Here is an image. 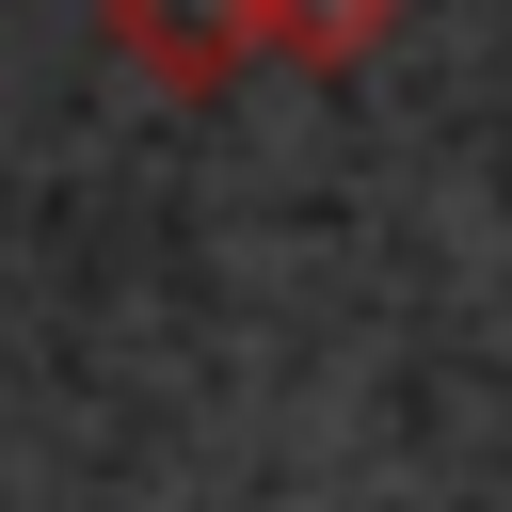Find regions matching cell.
<instances>
[{"label": "cell", "instance_id": "cell-1", "mask_svg": "<svg viewBox=\"0 0 512 512\" xmlns=\"http://www.w3.org/2000/svg\"><path fill=\"white\" fill-rule=\"evenodd\" d=\"M112 48L176 96H224L240 64H272V0H112Z\"/></svg>", "mask_w": 512, "mask_h": 512}, {"label": "cell", "instance_id": "cell-2", "mask_svg": "<svg viewBox=\"0 0 512 512\" xmlns=\"http://www.w3.org/2000/svg\"><path fill=\"white\" fill-rule=\"evenodd\" d=\"M384 16L400 0H272V48L288 64H352V48H384Z\"/></svg>", "mask_w": 512, "mask_h": 512}]
</instances>
